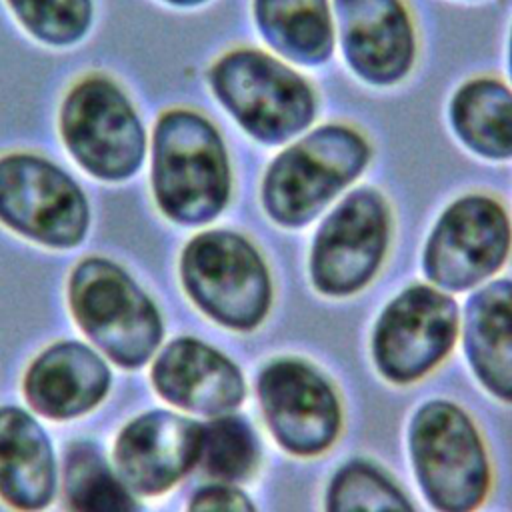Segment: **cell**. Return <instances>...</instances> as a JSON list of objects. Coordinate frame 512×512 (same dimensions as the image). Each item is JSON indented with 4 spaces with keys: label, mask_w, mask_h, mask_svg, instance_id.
<instances>
[{
    "label": "cell",
    "mask_w": 512,
    "mask_h": 512,
    "mask_svg": "<svg viewBox=\"0 0 512 512\" xmlns=\"http://www.w3.org/2000/svg\"><path fill=\"white\" fill-rule=\"evenodd\" d=\"M372 158V140L358 124H314L266 164L258 190L262 210L280 228H304L364 176Z\"/></svg>",
    "instance_id": "cell-1"
},
{
    "label": "cell",
    "mask_w": 512,
    "mask_h": 512,
    "mask_svg": "<svg viewBox=\"0 0 512 512\" xmlns=\"http://www.w3.org/2000/svg\"><path fill=\"white\" fill-rule=\"evenodd\" d=\"M150 186L158 210L180 226L208 224L228 208L234 168L222 132L206 114L176 106L158 116Z\"/></svg>",
    "instance_id": "cell-2"
},
{
    "label": "cell",
    "mask_w": 512,
    "mask_h": 512,
    "mask_svg": "<svg viewBox=\"0 0 512 512\" xmlns=\"http://www.w3.org/2000/svg\"><path fill=\"white\" fill-rule=\"evenodd\" d=\"M206 82L224 112L260 146L282 148L318 118L312 80L266 48H228L210 64Z\"/></svg>",
    "instance_id": "cell-3"
},
{
    "label": "cell",
    "mask_w": 512,
    "mask_h": 512,
    "mask_svg": "<svg viewBox=\"0 0 512 512\" xmlns=\"http://www.w3.org/2000/svg\"><path fill=\"white\" fill-rule=\"evenodd\" d=\"M180 280L208 318L232 330H254L272 306V276L262 252L228 228L190 238L180 256Z\"/></svg>",
    "instance_id": "cell-4"
},
{
    "label": "cell",
    "mask_w": 512,
    "mask_h": 512,
    "mask_svg": "<svg viewBox=\"0 0 512 512\" xmlns=\"http://www.w3.org/2000/svg\"><path fill=\"white\" fill-rule=\"evenodd\" d=\"M58 128L68 154L96 180H130L146 160L144 122L126 92L108 76H86L68 90Z\"/></svg>",
    "instance_id": "cell-5"
},
{
    "label": "cell",
    "mask_w": 512,
    "mask_h": 512,
    "mask_svg": "<svg viewBox=\"0 0 512 512\" xmlns=\"http://www.w3.org/2000/svg\"><path fill=\"white\" fill-rule=\"evenodd\" d=\"M408 448L426 500L436 512H474L490 488L484 442L470 416L448 400H430L412 416Z\"/></svg>",
    "instance_id": "cell-6"
},
{
    "label": "cell",
    "mask_w": 512,
    "mask_h": 512,
    "mask_svg": "<svg viewBox=\"0 0 512 512\" xmlns=\"http://www.w3.org/2000/svg\"><path fill=\"white\" fill-rule=\"evenodd\" d=\"M392 228V206L380 188L344 192L312 236L308 276L314 290L330 298L364 290L386 260Z\"/></svg>",
    "instance_id": "cell-7"
},
{
    "label": "cell",
    "mask_w": 512,
    "mask_h": 512,
    "mask_svg": "<svg viewBox=\"0 0 512 512\" xmlns=\"http://www.w3.org/2000/svg\"><path fill=\"white\" fill-rule=\"evenodd\" d=\"M512 254V218L492 192L470 190L438 214L422 248L426 280L444 292L488 282Z\"/></svg>",
    "instance_id": "cell-8"
},
{
    "label": "cell",
    "mask_w": 512,
    "mask_h": 512,
    "mask_svg": "<svg viewBox=\"0 0 512 512\" xmlns=\"http://www.w3.org/2000/svg\"><path fill=\"white\" fill-rule=\"evenodd\" d=\"M68 296L80 328L114 362L134 368L158 348L162 318L156 304L112 260H82L70 274Z\"/></svg>",
    "instance_id": "cell-9"
},
{
    "label": "cell",
    "mask_w": 512,
    "mask_h": 512,
    "mask_svg": "<svg viewBox=\"0 0 512 512\" xmlns=\"http://www.w3.org/2000/svg\"><path fill=\"white\" fill-rule=\"evenodd\" d=\"M0 222L50 248L82 244L90 204L82 186L52 160L12 152L0 156Z\"/></svg>",
    "instance_id": "cell-10"
},
{
    "label": "cell",
    "mask_w": 512,
    "mask_h": 512,
    "mask_svg": "<svg viewBox=\"0 0 512 512\" xmlns=\"http://www.w3.org/2000/svg\"><path fill=\"white\" fill-rule=\"evenodd\" d=\"M456 336L454 298L432 284H410L380 312L372 332V358L386 380L410 384L446 358Z\"/></svg>",
    "instance_id": "cell-11"
},
{
    "label": "cell",
    "mask_w": 512,
    "mask_h": 512,
    "mask_svg": "<svg viewBox=\"0 0 512 512\" xmlns=\"http://www.w3.org/2000/svg\"><path fill=\"white\" fill-rule=\"evenodd\" d=\"M336 48L354 78L394 88L418 62V26L408 0H330Z\"/></svg>",
    "instance_id": "cell-12"
},
{
    "label": "cell",
    "mask_w": 512,
    "mask_h": 512,
    "mask_svg": "<svg viewBox=\"0 0 512 512\" xmlns=\"http://www.w3.org/2000/svg\"><path fill=\"white\" fill-rule=\"evenodd\" d=\"M256 392L266 426L286 452L316 456L338 438L340 400L310 364L294 358L270 362L258 374Z\"/></svg>",
    "instance_id": "cell-13"
},
{
    "label": "cell",
    "mask_w": 512,
    "mask_h": 512,
    "mask_svg": "<svg viewBox=\"0 0 512 512\" xmlns=\"http://www.w3.org/2000/svg\"><path fill=\"white\" fill-rule=\"evenodd\" d=\"M204 426L172 412H148L118 436L114 462L122 482L140 494L172 488L198 460Z\"/></svg>",
    "instance_id": "cell-14"
},
{
    "label": "cell",
    "mask_w": 512,
    "mask_h": 512,
    "mask_svg": "<svg viewBox=\"0 0 512 512\" xmlns=\"http://www.w3.org/2000/svg\"><path fill=\"white\" fill-rule=\"evenodd\" d=\"M152 380L170 404L208 416L232 412L246 394L240 368L196 338L170 342L154 362Z\"/></svg>",
    "instance_id": "cell-15"
},
{
    "label": "cell",
    "mask_w": 512,
    "mask_h": 512,
    "mask_svg": "<svg viewBox=\"0 0 512 512\" xmlns=\"http://www.w3.org/2000/svg\"><path fill=\"white\" fill-rule=\"evenodd\" d=\"M110 386L104 360L80 342H58L44 350L26 374V396L36 412L72 418L94 408Z\"/></svg>",
    "instance_id": "cell-16"
},
{
    "label": "cell",
    "mask_w": 512,
    "mask_h": 512,
    "mask_svg": "<svg viewBox=\"0 0 512 512\" xmlns=\"http://www.w3.org/2000/svg\"><path fill=\"white\" fill-rule=\"evenodd\" d=\"M464 352L478 382L512 402V278L490 280L466 300Z\"/></svg>",
    "instance_id": "cell-17"
},
{
    "label": "cell",
    "mask_w": 512,
    "mask_h": 512,
    "mask_svg": "<svg viewBox=\"0 0 512 512\" xmlns=\"http://www.w3.org/2000/svg\"><path fill=\"white\" fill-rule=\"evenodd\" d=\"M56 468L44 428L16 406L0 408V496L24 512L54 496Z\"/></svg>",
    "instance_id": "cell-18"
},
{
    "label": "cell",
    "mask_w": 512,
    "mask_h": 512,
    "mask_svg": "<svg viewBox=\"0 0 512 512\" xmlns=\"http://www.w3.org/2000/svg\"><path fill=\"white\" fill-rule=\"evenodd\" d=\"M252 24L266 50L292 66L320 68L336 50L330 0H250Z\"/></svg>",
    "instance_id": "cell-19"
},
{
    "label": "cell",
    "mask_w": 512,
    "mask_h": 512,
    "mask_svg": "<svg viewBox=\"0 0 512 512\" xmlns=\"http://www.w3.org/2000/svg\"><path fill=\"white\" fill-rule=\"evenodd\" d=\"M458 144L486 162L512 160V86L496 74L462 80L446 106Z\"/></svg>",
    "instance_id": "cell-20"
},
{
    "label": "cell",
    "mask_w": 512,
    "mask_h": 512,
    "mask_svg": "<svg viewBox=\"0 0 512 512\" xmlns=\"http://www.w3.org/2000/svg\"><path fill=\"white\" fill-rule=\"evenodd\" d=\"M64 496L72 512H138L128 486L86 442L72 446L66 456Z\"/></svg>",
    "instance_id": "cell-21"
},
{
    "label": "cell",
    "mask_w": 512,
    "mask_h": 512,
    "mask_svg": "<svg viewBox=\"0 0 512 512\" xmlns=\"http://www.w3.org/2000/svg\"><path fill=\"white\" fill-rule=\"evenodd\" d=\"M326 512H416L392 478L368 460L342 464L326 490Z\"/></svg>",
    "instance_id": "cell-22"
},
{
    "label": "cell",
    "mask_w": 512,
    "mask_h": 512,
    "mask_svg": "<svg viewBox=\"0 0 512 512\" xmlns=\"http://www.w3.org/2000/svg\"><path fill=\"white\" fill-rule=\"evenodd\" d=\"M258 458V438L244 418L222 414L204 426L198 462L214 480H246L258 466Z\"/></svg>",
    "instance_id": "cell-23"
},
{
    "label": "cell",
    "mask_w": 512,
    "mask_h": 512,
    "mask_svg": "<svg viewBox=\"0 0 512 512\" xmlns=\"http://www.w3.org/2000/svg\"><path fill=\"white\" fill-rule=\"evenodd\" d=\"M22 28L40 44L70 48L94 22V0H6Z\"/></svg>",
    "instance_id": "cell-24"
},
{
    "label": "cell",
    "mask_w": 512,
    "mask_h": 512,
    "mask_svg": "<svg viewBox=\"0 0 512 512\" xmlns=\"http://www.w3.org/2000/svg\"><path fill=\"white\" fill-rule=\"evenodd\" d=\"M188 512H256V508L242 490L228 484H208L192 496Z\"/></svg>",
    "instance_id": "cell-25"
},
{
    "label": "cell",
    "mask_w": 512,
    "mask_h": 512,
    "mask_svg": "<svg viewBox=\"0 0 512 512\" xmlns=\"http://www.w3.org/2000/svg\"><path fill=\"white\" fill-rule=\"evenodd\" d=\"M160 2H164V4H168V6H174V8H198V6H204V4H208L210 0H160Z\"/></svg>",
    "instance_id": "cell-26"
},
{
    "label": "cell",
    "mask_w": 512,
    "mask_h": 512,
    "mask_svg": "<svg viewBox=\"0 0 512 512\" xmlns=\"http://www.w3.org/2000/svg\"><path fill=\"white\" fill-rule=\"evenodd\" d=\"M506 76H508V84L512 86V22H510L508 40H506Z\"/></svg>",
    "instance_id": "cell-27"
},
{
    "label": "cell",
    "mask_w": 512,
    "mask_h": 512,
    "mask_svg": "<svg viewBox=\"0 0 512 512\" xmlns=\"http://www.w3.org/2000/svg\"><path fill=\"white\" fill-rule=\"evenodd\" d=\"M464 2H480V0H464Z\"/></svg>",
    "instance_id": "cell-28"
}]
</instances>
